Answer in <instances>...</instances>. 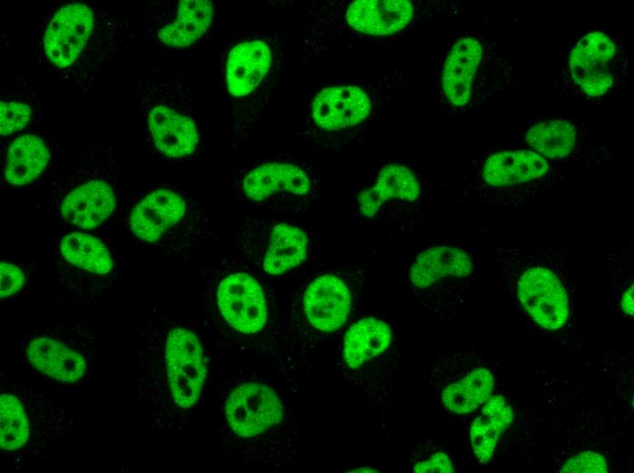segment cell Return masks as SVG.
Instances as JSON below:
<instances>
[{"label": "cell", "mask_w": 634, "mask_h": 473, "mask_svg": "<svg viewBox=\"0 0 634 473\" xmlns=\"http://www.w3.org/2000/svg\"><path fill=\"white\" fill-rule=\"evenodd\" d=\"M562 179L557 165L526 147L504 146L464 158L458 196L489 207L520 210L540 200Z\"/></svg>", "instance_id": "1"}, {"label": "cell", "mask_w": 634, "mask_h": 473, "mask_svg": "<svg viewBox=\"0 0 634 473\" xmlns=\"http://www.w3.org/2000/svg\"><path fill=\"white\" fill-rule=\"evenodd\" d=\"M281 44L275 33L239 30L226 39L220 88L233 135H246L269 104L281 75Z\"/></svg>", "instance_id": "2"}, {"label": "cell", "mask_w": 634, "mask_h": 473, "mask_svg": "<svg viewBox=\"0 0 634 473\" xmlns=\"http://www.w3.org/2000/svg\"><path fill=\"white\" fill-rule=\"evenodd\" d=\"M518 86L510 60L479 32L455 34L442 51L437 106L444 114L465 115L506 101Z\"/></svg>", "instance_id": "3"}, {"label": "cell", "mask_w": 634, "mask_h": 473, "mask_svg": "<svg viewBox=\"0 0 634 473\" xmlns=\"http://www.w3.org/2000/svg\"><path fill=\"white\" fill-rule=\"evenodd\" d=\"M496 257L519 307L537 327L557 331L568 323L571 306L562 277L564 249L541 241L516 242L497 247Z\"/></svg>", "instance_id": "4"}, {"label": "cell", "mask_w": 634, "mask_h": 473, "mask_svg": "<svg viewBox=\"0 0 634 473\" xmlns=\"http://www.w3.org/2000/svg\"><path fill=\"white\" fill-rule=\"evenodd\" d=\"M630 60L622 35L611 29L582 30L562 53L555 92L570 101L607 106L626 84Z\"/></svg>", "instance_id": "5"}, {"label": "cell", "mask_w": 634, "mask_h": 473, "mask_svg": "<svg viewBox=\"0 0 634 473\" xmlns=\"http://www.w3.org/2000/svg\"><path fill=\"white\" fill-rule=\"evenodd\" d=\"M425 197V186L415 168L393 161L364 176L352 194L351 214L366 229L405 233L422 218Z\"/></svg>", "instance_id": "6"}, {"label": "cell", "mask_w": 634, "mask_h": 473, "mask_svg": "<svg viewBox=\"0 0 634 473\" xmlns=\"http://www.w3.org/2000/svg\"><path fill=\"white\" fill-rule=\"evenodd\" d=\"M402 348L399 331L391 318L377 311L363 310L343 337V373L375 403L384 402L400 368Z\"/></svg>", "instance_id": "7"}, {"label": "cell", "mask_w": 634, "mask_h": 473, "mask_svg": "<svg viewBox=\"0 0 634 473\" xmlns=\"http://www.w3.org/2000/svg\"><path fill=\"white\" fill-rule=\"evenodd\" d=\"M477 249L455 241L424 247L409 269V303L436 317L453 319L479 269Z\"/></svg>", "instance_id": "8"}, {"label": "cell", "mask_w": 634, "mask_h": 473, "mask_svg": "<svg viewBox=\"0 0 634 473\" xmlns=\"http://www.w3.org/2000/svg\"><path fill=\"white\" fill-rule=\"evenodd\" d=\"M382 99L380 85L373 83L322 86L309 99L304 136L323 148H342L370 128Z\"/></svg>", "instance_id": "9"}, {"label": "cell", "mask_w": 634, "mask_h": 473, "mask_svg": "<svg viewBox=\"0 0 634 473\" xmlns=\"http://www.w3.org/2000/svg\"><path fill=\"white\" fill-rule=\"evenodd\" d=\"M235 187L249 205L299 212L306 210L318 199L321 176L312 162L276 157L240 169Z\"/></svg>", "instance_id": "10"}, {"label": "cell", "mask_w": 634, "mask_h": 473, "mask_svg": "<svg viewBox=\"0 0 634 473\" xmlns=\"http://www.w3.org/2000/svg\"><path fill=\"white\" fill-rule=\"evenodd\" d=\"M367 265L355 263L344 271H326L312 277L302 296V313L316 332L332 333L358 314Z\"/></svg>", "instance_id": "11"}, {"label": "cell", "mask_w": 634, "mask_h": 473, "mask_svg": "<svg viewBox=\"0 0 634 473\" xmlns=\"http://www.w3.org/2000/svg\"><path fill=\"white\" fill-rule=\"evenodd\" d=\"M594 127L583 121L564 116L535 117L521 133L522 145L553 164L582 162L598 166L610 156L601 146Z\"/></svg>", "instance_id": "12"}, {"label": "cell", "mask_w": 634, "mask_h": 473, "mask_svg": "<svg viewBox=\"0 0 634 473\" xmlns=\"http://www.w3.org/2000/svg\"><path fill=\"white\" fill-rule=\"evenodd\" d=\"M437 403L454 417L467 416L493 394L495 377L476 357L456 353L437 360L431 371Z\"/></svg>", "instance_id": "13"}, {"label": "cell", "mask_w": 634, "mask_h": 473, "mask_svg": "<svg viewBox=\"0 0 634 473\" xmlns=\"http://www.w3.org/2000/svg\"><path fill=\"white\" fill-rule=\"evenodd\" d=\"M451 5L440 2L360 0L350 2L345 6L342 19L352 33L389 37L444 13Z\"/></svg>", "instance_id": "14"}, {"label": "cell", "mask_w": 634, "mask_h": 473, "mask_svg": "<svg viewBox=\"0 0 634 473\" xmlns=\"http://www.w3.org/2000/svg\"><path fill=\"white\" fill-rule=\"evenodd\" d=\"M165 357L173 400L181 408L188 409L199 400L205 381L201 344L193 332L176 327L168 335Z\"/></svg>", "instance_id": "15"}, {"label": "cell", "mask_w": 634, "mask_h": 473, "mask_svg": "<svg viewBox=\"0 0 634 473\" xmlns=\"http://www.w3.org/2000/svg\"><path fill=\"white\" fill-rule=\"evenodd\" d=\"M225 414L235 434L251 438L279 424L283 418V407L272 388L249 382L236 387L229 394Z\"/></svg>", "instance_id": "16"}, {"label": "cell", "mask_w": 634, "mask_h": 473, "mask_svg": "<svg viewBox=\"0 0 634 473\" xmlns=\"http://www.w3.org/2000/svg\"><path fill=\"white\" fill-rule=\"evenodd\" d=\"M217 302L225 320L237 331L256 333L266 323L263 292L247 273L236 272L225 277L217 290Z\"/></svg>", "instance_id": "17"}, {"label": "cell", "mask_w": 634, "mask_h": 473, "mask_svg": "<svg viewBox=\"0 0 634 473\" xmlns=\"http://www.w3.org/2000/svg\"><path fill=\"white\" fill-rule=\"evenodd\" d=\"M93 25L94 15L87 5L73 3L60 8L45 34L47 58L60 68L72 65L87 43Z\"/></svg>", "instance_id": "18"}, {"label": "cell", "mask_w": 634, "mask_h": 473, "mask_svg": "<svg viewBox=\"0 0 634 473\" xmlns=\"http://www.w3.org/2000/svg\"><path fill=\"white\" fill-rule=\"evenodd\" d=\"M148 127L157 149L170 158L191 155L199 143L195 119L170 102L153 104L148 113Z\"/></svg>", "instance_id": "19"}, {"label": "cell", "mask_w": 634, "mask_h": 473, "mask_svg": "<svg viewBox=\"0 0 634 473\" xmlns=\"http://www.w3.org/2000/svg\"><path fill=\"white\" fill-rule=\"evenodd\" d=\"M186 208V201L180 194L169 188L156 189L133 208L130 229L138 238L156 242L183 218Z\"/></svg>", "instance_id": "20"}, {"label": "cell", "mask_w": 634, "mask_h": 473, "mask_svg": "<svg viewBox=\"0 0 634 473\" xmlns=\"http://www.w3.org/2000/svg\"><path fill=\"white\" fill-rule=\"evenodd\" d=\"M26 357L32 367L57 382H78L87 374L84 353L53 336L33 338L26 347Z\"/></svg>", "instance_id": "21"}, {"label": "cell", "mask_w": 634, "mask_h": 473, "mask_svg": "<svg viewBox=\"0 0 634 473\" xmlns=\"http://www.w3.org/2000/svg\"><path fill=\"white\" fill-rule=\"evenodd\" d=\"M262 267L270 275H281L306 261L310 247L307 232L292 223H272L263 233Z\"/></svg>", "instance_id": "22"}, {"label": "cell", "mask_w": 634, "mask_h": 473, "mask_svg": "<svg viewBox=\"0 0 634 473\" xmlns=\"http://www.w3.org/2000/svg\"><path fill=\"white\" fill-rule=\"evenodd\" d=\"M116 197L108 184L88 181L73 189L61 205L66 221L85 229L97 226L114 211Z\"/></svg>", "instance_id": "23"}, {"label": "cell", "mask_w": 634, "mask_h": 473, "mask_svg": "<svg viewBox=\"0 0 634 473\" xmlns=\"http://www.w3.org/2000/svg\"><path fill=\"white\" fill-rule=\"evenodd\" d=\"M214 18V8L207 0H181L175 15L158 32L159 42L169 47L192 45L209 30Z\"/></svg>", "instance_id": "24"}, {"label": "cell", "mask_w": 634, "mask_h": 473, "mask_svg": "<svg viewBox=\"0 0 634 473\" xmlns=\"http://www.w3.org/2000/svg\"><path fill=\"white\" fill-rule=\"evenodd\" d=\"M512 420V407L502 396H491L481 406L469 428L470 445L479 463L486 464L490 460L499 437Z\"/></svg>", "instance_id": "25"}, {"label": "cell", "mask_w": 634, "mask_h": 473, "mask_svg": "<svg viewBox=\"0 0 634 473\" xmlns=\"http://www.w3.org/2000/svg\"><path fill=\"white\" fill-rule=\"evenodd\" d=\"M49 157V151L40 137L30 134L17 137L7 153L6 181L14 186L29 184L42 174Z\"/></svg>", "instance_id": "26"}, {"label": "cell", "mask_w": 634, "mask_h": 473, "mask_svg": "<svg viewBox=\"0 0 634 473\" xmlns=\"http://www.w3.org/2000/svg\"><path fill=\"white\" fill-rule=\"evenodd\" d=\"M62 257L72 266L96 275H106L113 267L111 257L104 244L83 232L66 235L60 242Z\"/></svg>", "instance_id": "27"}, {"label": "cell", "mask_w": 634, "mask_h": 473, "mask_svg": "<svg viewBox=\"0 0 634 473\" xmlns=\"http://www.w3.org/2000/svg\"><path fill=\"white\" fill-rule=\"evenodd\" d=\"M0 447L5 451H16L30 440L28 413L22 400L9 393L0 397Z\"/></svg>", "instance_id": "28"}, {"label": "cell", "mask_w": 634, "mask_h": 473, "mask_svg": "<svg viewBox=\"0 0 634 473\" xmlns=\"http://www.w3.org/2000/svg\"><path fill=\"white\" fill-rule=\"evenodd\" d=\"M408 470L420 473H452L455 462L443 448L432 444L430 439L416 438L408 448Z\"/></svg>", "instance_id": "29"}, {"label": "cell", "mask_w": 634, "mask_h": 473, "mask_svg": "<svg viewBox=\"0 0 634 473\" xmlns=\"http://www.w3.org/2000/svg\"><path fill=\"white\" fill-rule=\"evenodd\" d=\"M31 108L21 102H0V133L8 136L23 129L31 120Z\"/></svg>", "instance_id": "30"}, {"label": "cell", "mask_w": 634, "mask_h": 473, "mask_svg": "<svg viewBox=\"0 0 634 473\" xmlns=\"http://www.w3.org/2000/svg\"><path fill=\"white\" fill-rule=\"evenodd\" d=\"M560 472H608L606 458L599 453L587 450L570 458L561 467Z\"/></svg>", "instance_id": "31"}, {"label": "cell", "mask_w": 634, "mask_h": 473, "mask_svg": "<svg viewBox=\"0 0 634 473\" xmlns=\"http://www.w3.org/2000/svg\"><path fill=\"white\" fill-rule=\"evenodd\" d=\"M1 298L16 294L25 283V277L22 270L15 265L1 262Z\"/></svg>", "instance_id": "32"}, {"label": "cell", "mask_w": 634, "mask_h": 473, "mask_svg": "<svg viewBox=\"0 0 634 473\" xmlns=\"http://www.w3.org/2000/svg\"><path fill=\"white\" fill-rule=\"evenodd\" d=\"M349 471H351V472H381L383 470H381L380 467L366 465V466L355 467Z\"/></svg>", "instance_id": "33"}]
</instances>
